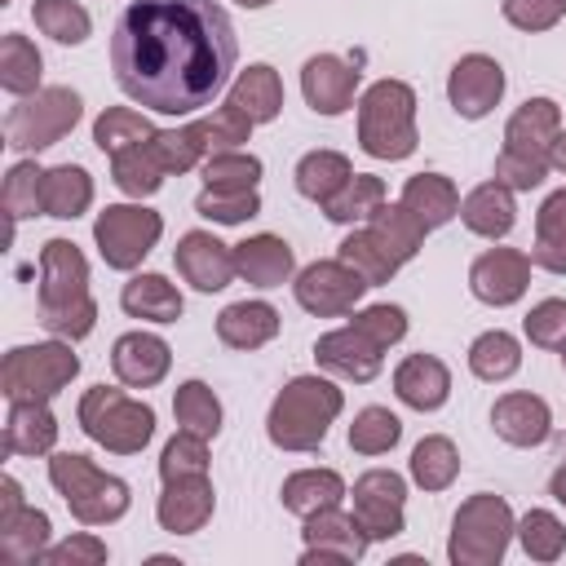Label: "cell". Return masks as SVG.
<instances>
[{"instance_id":"6da1fadb","label":"cell","mask_w":566,"mask_h":566,"mask_svg":"<svg viewBox=\"0 0 566 566\" xmlns=\"http://www.w3.org/2000/svg\"><path fill=\"white\" fill-rule=\"evenodd\" d=\"M239 62V35L217 0H128L111 31V71L128 102L155 115L212 106Z\"/></svg>"},{"instance_id":"7a4b0ae2","label":"cell","mask_w":566,"mask_h":566,"mask_svg":"<svg viewBox=\"0 0 566 566\" xmlns=\"http://www.w3.org/2000/svg\"><path fill=\"white\" fill-rule=\"evenodd\" d=\"M340 411H345V389L336 380H327V376H292L270 402L265 438L279 451H292V455L318 451Z\"/></svg>"},{"instance_id":"3957f363","label":"cell","mask_w":566,"mask_h":566,"mask_svg":"<svg viewBox=\"0 0 566 566\" xmlns=\"http://www.w3.org/2000/svg\"><path fill=\"white\" fill-rule=\"evenodd\" d=\"M358 146L371 159H411L420 146L416 128V88L407 80H376L358 97Z\"/></svg>"},{"instance_id":"277c9868","label":"cell","mask_w":566,"mask_h":566,"mask_svg":"<svg viewBox=\"0 0 566 566\" xmlns=\"http://www.w3.org/2000/svg\"><path fill=\"white\" fill-rule=\"evenodd\" d=\"M49 482H53V491L62 495V504L71 509V517L80 526H111L133 504L128 482L97 469L80 451H53L49 455Z\"/></svg>"},{"instance_id":"5b68a950","label":"cell","mask_w":566,"mask_h":566,"mask_svg":"<svg viewBox=\"0 0 566 566\" xmlns=\"http://www.w3.org/2000/svg\"><path fill=\"white\" fill-rule=\"evenodd\" d=\"M75 420L111 455H137L155 438V407L142 402V398H128L115 385L84 389V398L75 407Z\"/></svg>"},{"instance_id":"8992f818","label":"cell","mask_w":566,"mask_h":566,"mask_svg":"<svg viewBox=\"0 0 566 566\" xmlns=\"http://www.w3.org/2000/svg\"><path fill=\"white\" fill-rule=\"evenodd\" d=\"M513 535H517V517H513L509 500L478 491L451 517L447 557H451V566H495V562H504Z\"/></svg>"},{"instance_id":"52a82bcc","label":"cell","mask_w":566,"mask_h":566,"mask_svg":"<svg viewBox=\"0 0 566 566\" xmlns=\"http://www.w3.org/2000/svg\"><path fill=\"white\" fill-rule=\"evenodd\" d=\"M84 115V97L71 84H44L31 97H18L4 115V146L18 155H40L57 146Z\"/></svg>"},{"instance_id":"ba28073f","label":"cell","mask_w":566,"mask_h":566,"mask_svg":"<svg viewBox=\"0 0 566 566\" xmlns=\"http://www.w3.org/2000/svg\"><path fill=\"white\" fill-rule=\"evenodd\" d=\"M80 376V354H71V340H40V345H13L0 363V394L9 402H49Z\"/></svg>"},{"instance_id":"9c48e42d","label":"cell","mask_w":566,"mask_h":566,"mask_svg":"<svg viewBox=\"0 0 566 566\" xmlns=\"http://www.w3.org/2000/svg\"><path fill=\"white\" fill-rule=\"evenodd\" d=\"M164 234V217L155 208H142L137 203H106L93 221V243L106 261V270H124L133 274L159 243Z\"/></svg>"},{"instance_id":"30bf717a","label":"cell","mask_w":566,"mask_h":566,"mask_svg":"<svg viewBox=\"0 0 566 566\" xmlns=\"http://www.w3.org/2000/svg\"><path fill=\"white\" fill-rule=\"evenodd\" d=\"M367 283L358 270H349L340 256L332 261H310L296 279H292V296L305 314L314 318H340V314H354V305L363 301Z\"/></svg>"},{"instance_id":"8fae6325","label":"cell","mask_w":566,"mask_h":566,"mask_svg":"<svg viewBox=\"0 0 566 566\" xmlns=\"http://www.w3.org/2000/svg\"><path fill=\"white\" fill-rule=\"evenodd\" d=\"M354 522L367 531V539H394L407 531V478L394 469H367L354 478Z\"/></svg>"},{"instance_id":"7c38bea8","label":"cell","mask_w":566,"mask_h":566,"mask_svg":"<svg viewBox=\"0 0 566 566\" xmlns=\"http://www.w3.org/2000/svg\"><path fill=\"white\" fill-rule=\"evenodd\" d=\"M504 97V66L491 53H464L447 75V102L460 119H486Z\"/></svg>"},{"instance_id":"4fadbf2b","label":"cell","mask_w":566,"mask_h":566,"mask_svg":"<svg viewBox=\"0 0 566 566\" xmlns=\"http://www.w3.org/2000/svg\"><path fill=\"white\" fill-rule=\"evenodd\" d=\"M172 265H177V274H181L195 292H203V296L230 287L234 274H239V270H234V248L221 243L212 230H186V234L177 239V248H172Z\"/></svg>"},{"instance_id":"5bb4252c","label":"cell","mask_w":566,"mask_h":566,"mask_svg":"<svg viewBox=\"0 0 566 566\" xmlns=\"http://www.w3.org/2000/svg\"><path fill=\"white\" fill-rule=\"evenodd\" d=\"M562 128H566V124H562V106H557L553 97H526V102L509 115V124H504V146H500V150L553 168V146H557Z\"/></svg>"},{"instance_id":"9a60e30c","label":"cell","mask_w":566,"mask_h":566,"mask_svg":"<svg viewBox=\"0 0 566 566\" xmlns=\"http://www.w3.org/2000/svg\"><path fill=\"white\" fill-rule=\"evenodd\" d=\"M526 287H531V256L517 248H486L469 265V292L491 310L517 305Z\"/></svg>"},{"instance_id":"2e32d148","label":"cell","mask_w":566,"mask_h":566,"mask_svg":"<svg viewBox=\"0 0 566 566\" xmlns=\"http://www.w3.org/2000/svg\"><path fill=\"white\" fill-rule=\"evenodd\" d=\"M314 363H318L327 376H336V380L367 385V380L380 376L385 349H380L376 340H367L354 323H345V327H332V332H323V336L314 340Z\"/></svg>"},{"instance_id":"e0dca14e","label":"cell","mask_w":566,"mask_h":566,"mask_svg":"<svg viewBox=\"0 0 566 566\" xmlns=\"http://www.w3.org/2000/svg\"><path fill=\"white\" fill-rule=\"evenodd\" d=\"M301 539H305V553H301L305 566L310 562H358L371 544L367 531L354 522V513H345L340 504L310 513L301 526Z\"/></svg>"},{"instance_id":"ac0fdd59","label":"cell","mask_w":566,"mask_h":566,"mask_svg":"<svg viewBox=\"0 0 566 566\" xmlns=\"http://www.w3.org/2000/svg\"><path fill=\"white\" fill-rule=\"evenodd\" d=\"M358 80H363V71H354L345 57H336V53H314V57H305V66H301L305 106H310L314 115L336 119V115H345V111L354 106Z\"/></svg>"},{"instance_id":"d6986e66","label":"cell","mask_w":566,"mask_h":566,"mask_svg":"<svg viewBox=\"0 0 566 566\" xmlns=\"http://www.w3.org/2000/svg\"><path fill=\"white\" fill-rule=\"evenodd\" d=\"M93 296L88 292V261L71 239H49L40 248V314L62 310Z\"/></svg>"},{"instance_id":"ffe728a7","label":"cell","mask_w":566,"mask_h":566,"mask_svg":"<svg viewBox=\"0 0 566 566\" xmlns=\"http://www.w3.org/2000/svg\"><path fill=\"white\" fill-rule=\"evenodd\" d=\"M212 509H217V491H212L208 473L203 478H177V482H164L159 504H155V522L168 535H195L212 522Z\"/></svg>"},{"instance_id":"44dd1931","label":"cell","mask_w":566,"mask_h":566,"mask_svg":"<svg viewBox=\"0 0 566 566\" xmlns=\"http://www.w3.org/2000/svg\"><path fill=\"white\" fill-rule=\"evenodd\" d=\"M172 367V349L155 332H124L111 345V371L128 389H155Z\"/></svg>"},{"instance_id":"7402d4cb","label":"cell","mask_w":566,"mask_h":566,"mask_svg":"<svg viewBox=\"0 0 566 566\" xmlns=\"http://www.w3.org/2000/svg\"><path fill=\"white\" fill-rule=\"evenodd\" d=\"M491 429L500 442L509 447H544L548 433H553V411L539 394H526V389H513V394H500L495 407H491Z\"/></svg>"},{"instance_id":"603a6c76","label":"cell","mask_w":566,"mask_h":566,"mask_svg":"<svg viewBox=\"0 0 566 566\" xmlns=\"http://www.w3.org/2000/svg\"><path fill=\"white\" fill-rule=\"evenodd\" d=\"M234 270L248 287H283L296 274V252L283 234H248L243 243H234Z\"/></svg>"},{"instance_id":"cb8c5ba5","label":"cell","mask_w":566,"mask_h":566,"mask_svg":"<svg viewBox=\"0 0 566 566\" xmlns=\"http://www.w3.org/2000/svg\"><path fill=\"white\" fill-rule=\"evenodd\" d=\"M394 394L411 411H438L451 398V367L438 354H407L394 367Z\"/></svg>"},{"instance_id":"d4e9b609","label":"cell","mask_w":566,"mask_h":566,"mask_svg":"<svg viewBox=\"0 0 566 566\" xmlns=\"http://www.w3.org/2000/svg\"><path fill=\"white\" fill-rule=\"evenodd\" d=\"M279 327H283V318L270 301H234L217 314V340L226 349H239V354L270 345L279 336Z\"/></svg>"},{"instance_id":"484cf974","label":"cell","mask_w":566,"mask_h":566,"mask_svg":"<svg viewBox=\"0 0 566 566\" xmlns=\"http://www.w3.org/2000/svg\"><path fill=\"white\" fill-rule=\"evenodd\" d=\"M460 221L478 239H504L517 226V199L504 181H482L460 199Z\"/></svg>"},{"instance_id":"4316f807","label":"cell","mask_w":566,"mask_h":566,"mask_svg":"<svg viewBox=\"0 0 566 566\" xmlns=\"http://www.w3.org/2000/svg\"><path fill=\"white\" fill-rule=\"evenodd\" d=\"M119 305H124V314L128 318H142V323H177L181 318V310H186V301H181V292H177V283H168V274H155V270H146V274H133L124 287H119Z\"/></svg>"},{"instance_id":"83f0119b","label":"cell","mask_w":566,"mask_h":566,"mask_svg":"<svg viewBox=\"0 0 566 566\" xmlns=\"http://www.w3.org/2000/svg\"><path fill=\"white\" fill-rule=\"evenodd\" d=\"M53 544V522L44 509L22 504L18 513L0 517V562L4 566H35Z\"/></svg>"},{"instance_id":"f1b7e54d","label":"cell","mask_w":566,"mask_h":566,"mask_svg":"<svg viewBox=\"0 0 566 566\" xmlns=\"http://www.w3.org/2000/svg\"><path fill=\"white\" fill-rule=\"evenodd\" d=\"M57 447V416L49 402H9L4 455H49Z\"/></svg>"},{"instance_id":"f546056e","label":"cell","mask_w":566,"mask_h":566,"mask_svg":"<svg viewBox=\"0 0 566 566\" xmlns=\"http://www.w3.org/2000/svg\"><path fill=\"white\" fill-rule=\"evenodd\" d=\"M226 102H234L252 124H274L283 115V80L270 62H252L234 75Z\"/></svg>"},{"instance_id":"4dcf8cb0","label":"cell","mask_w":566,"mask_h":566,"mask_svg":"<svg viewBox=\"0 0 566 566\" xmlns=\"http://www.w3.org/2000/svg\"><path fill=\"white\" fill-rule=\"evenodd\" d=\"M345 495H349V491H345V478H340L336 469H296V473H287L283 486H279L283 509L296 513V517H310V513H318V509H332V504H340Z\"/></svg>"},{"instance_id":"1f68e13d","label":"cell","mask_w":566,"mask_h":566,"mask_svg":"<svg viewBox=\"0 0 566 566\" xmlns=\"http://www.w3.org/2000/svg\"><path fill=\"white\" fill-rule=\"evenodd\" d=\"M398 199H402L429 230H438V226H447V221L460 217V190H455V181L442 177V172H416V177H407V186H402Z\"/></svg>"},{"instance_id":"d6a6232c","label":"cell","mask_w":566,"mask_h":566,"mask_svg":"<svg viewBox=\"0 0 566 566\" xmlns=\"http://www.w3.org/2000/svg\"><path fill=\"white\" fill-rule=\"evenodd\" d=\"M93 208V177L84 164H57L44 168V217L75 221Z\"/></svg>"},{"instance_id":"836d02e7","label":"cell","mask_w":566,"mask_h":566,"mask_svg":"<svg viewBox=\"0 0 566 566\" xmlns=\"http://www.w3.org/2000/svg\"><path fill=\"white\" fill-rule=\"evenodd\" d=\"M349 177H354V164H349L340 150H327V146L301 155V159H296V172H292L296 195H305V199L318 203V208H323Z\"/></svg>"},{"instance_id":"e575fe53","label":"cell","mask_w":566,"mask_h":566,"mask_svg":"<svg viewBox=\"0 0 566 566\" xmlns=\"http://www.w3.org/2000/svg\"><path fill=\"white\" fill-rule=\"evenodd\" d=\"M531 265L548 274H566V186L553 190L539 212H535V243H531Z\"/></svg>"},{"instance_id":"d590c367","label":"cell","mask_w":566,"mask_h":566,"mask_svg":"<svg viewBox=\"0 0 566 566\" xmlns=\"http://www.w3.org/2000/svg\"><path fill=\"white\" fill-rule=\"evenodd\" d=\"M407 469H411V482H416L420 491L438 495V491H447V486L460 478V451H455V442H451L447 433H429V438H420V442L411 447Z\"/></svg>"},{"instance_id":"8d00e7d4","label":"cell","mask_w":566,"mask_h":566,"mask_svg":"<svg viewBox=\"0 0 566 566\" xmlns=\"http://www.w3.org/2000/svg\"><path fill=\"white\" fill-rule=\"evenodd\" d=\"M40 75H44V57L35 49V40H27L22 31H4L0 40V88L13 97H31L40 93Z\"/></svg>"},{"instance_id":"74e56055","label":"cell","mask_w":566,"mask_h":566,"mask_svg":"<svg viewBox=\"0 0 566 566\" xmlns=\"http://www.w3.org/2000/svg\"><path fill=\"white\" fill-rule=\"evenodd\" d=\"M517 367H522V340H517L513 332L491 327V332L473 336V345H469V371H473L478 380L500 385V380L517 376Z\"/></svg>"},{"instance_id":"f35d334b","label":"cell","mask_w":566,"mask_h":566,"mask_svg":"<svg viewBox=\"0 0 566 566\" xmlns=\"http://www.w3.org/2000/svg\"><path fill=\"white\" fill-rule=\"evenodd\" d=\"M367 226L376 230V239H380V243H385L402 265L424 248V234H429V226H424V221H420L402 199H398V203H389V199H385V203L371 212V221H367Z\"/></svg>"},{"instance_id":"ab89813d","label":"cell","mask_w":566,"mask_h":566,"mask_svg":"<svg viewBox=\"0 0 566 566\" xmlns=\"http://www.w3.org/2000/svg\"><path fill=\"white\" fill-rule=\"evenodd\" d=\"M336 256L349 265V270H358L363 274V283L367 287H380V283H389L394 274H398V256L376 239V230L371 226H363V230H349L345 239H340V248H336Z\"/></svg>"},{"instance_id":"60d3db41","label":"cell","mask_w":566,"mask_h":566,"mask_svg":"<svg viewBox=\"0 0 566 566\" xmlns=\"http://www.w3.org/2000/svg\"><path fill=\"white\" fill-rule=\"evenodd\" d=\"M164 177H168V168L159 164V155L150 150V142L111 155V181H115L119 195H128V199H150V195L164 186Z\"/></svg>"},{"instance_id":"b9f144b4","label":"cell","mask_w":566,"mask_h":566,"mask_svg":"<svg viewBox=\"0 0 566 566\" xmlns=\"http://www.w3.org/2000/svg\"><path fill=\"white\" fill-rule=\"evenodd\" d=\"M159 128L150 124V115H142L137 106H106L97 119H93V146L102 155H119L128 146H142L150 142Z\"/></svg>"},{"instance_id":"7bdbcfd3","label":"cell","mask_w":566,"mask_h":566,"mask_svg":"<svg viewBox=\"0 0 566 566\" xmlns=\"http://www.w3.org/2000/svg\"><path fill=\"white\" fill-rule=\"evenodd\" d=\"M385 203V181L376 172H354L327 203H323V217L336 221V226H363L371 221V212Z\"/></svg>"},{"instance_id":"ee69618b","label":"cell","mask_w":566,"mask_h":566,"mask_svg":"<svg viewBox=\"0 0 566 566\" xmlns=\"http://www.w3.org/2000/svg\"><path fill=\"white\" fill-rule=\"evenodd\" d=\"M252 119L234 106V102H226V106H212L208 115H199V119H190V133L199 137V146H203V155H221V150H243V142L252 137Z\"/></svg>"},{"instance_id":"f6af8a7d","label":"cell","mask_w":566,"mask_h":566,"mask_svg":"<svg viewBox=\"0 0 566 566\" xmlns=\"http://www.w3.org/2000/svg\"><path fill=\"white\" fill-rule=\"evenodd\" d=\"M31 22H35L40 35H49L53 44H71V49L93 35V18L80 0H35Z\"/></svg>"},{"instance_id":"bcb514c9","label":"cell","mask_w":566,"mask_h":566,"mask_svg":"<svg viewBox=\"0 0 566 566\" xmlns=\"http://www.w3.org/2000/svg\"><path fill=\"white\" fill-rule=\"evenodd\" d=\"M0 203L9 212V226L44 212V168L35 159H18L9 172H4V186H0Z\"/></svg>"},{"instance_id":"7dc6e473","label":"cell","mask_w":566,"mask_h":566,"mask_svg":"<svg viewBox=\"0 0 566 566\" xmlns=\"http://www.w3.org/2000/svg\"><path fill=\"white\" fill-rule=\"evenodd\" d=\"M172 416L181 429L199 433V438H217L221 433V398L212 394V385L203 380H181L172 394Z\"/></svg>"},{"instance_id":"c3c4849f","label":"cell","mask_w":566,"mask_h":566,"mask_svg":"<svg viewBox=\"0 0 566 566\" xmlns=\"http://www.w3.org/2000/svg\"><path fill=\"white\" fill-rule=\"evenodd\" d=\"M517 544L531 562H557L566 553V526L548 509H526L517 517Z\"/></svg>"},{"instance_id":"681fc988","label":"cell","mask_w":566,"mask_h":566,"mask_svg":"<svg viewBox=\"0 0 566 566\" xmlns=\"http://www.w3.org/2000/svg\"><path fill=\"white\" fill-rule=\"evenodd\" d=\"M261 172H265V164L252 150H221L199 164V177L212 190H256Z\"/></svg>"},{"instance_id":"f907efd6","label":"cell","mask_w":566,"mask_h":566,"mask_svg":"<svg viewBox=\"0 0 566 566\" xmlns=\"http://www.w3.org/2000/svg\"><path fill=\"white\" fill-rule=\"evenodd\" d=\"M398 438H402V420L389 407H363V411H354L349 451H358V455H385V451L398 447Z\"/></svg>"},{"instance_id":"816d5d0a","label":"cell","mask_w":566,"mask_h":566,"mask_svg":"<svg viewBox=\"0 0 566 566\" xmlns=\"http://www.w3.org/2000/svg\"><path fill=\"white\" fill-rule=\"evenodd\" d=\"M203 473H208V438L177 429L159 451V478L177 482V478H203Z\"/></svg>"},{"instance_id":"f5cc1de1","label":"cell","mask_w":566,"mask_h":566,"mask_svg":"<svg viewBox=\"0 0 566 566\" xmlns=\"http://www.w3.org/2000/svg\"><path fill=\"white\" fill-rule=\"evenodd\" d=\"M195 212L212 226H243L261 212V195L256 190H212V186H203L199 199H195Z\"/></svg>"},{"instance_id":"db71d44e","label":"cell","mask_w":566,"mask_h":566,"mask_svg":"<svg viewBox=\"0 0 566 566\" xmlns=\"http://www.w3.org/2000/svg\"><path fill=\"white\" fill-rule=\"evenodd\" d=\"M522 332L535 349H562L566 345V301L562 296H544L526 310Z\"/></svg>"},{"instance_id":"11a10c76","label":"cell","mask_w":566,"mask_h":566,"mask_svg":"<svg viewBox=\"0 0 566 566\" xmlns=\"http://www.w3.org/2000/svg\"><path fill=\"white\" fill-rule=\"evenodd\" d=\"M150 150L159 155V164L168 168V177L172 172H190V168H199L208 155H203V146H199V137L190 133V124L186 128H159L155 137H150Z\"/></svg>"},{"instance_id":"9f6ffc18","label":"cell","mask_w":566,"mask_h":566,"mask_svg":"<svg viewBox=\"0 0 566 566\" xmlns=\"http://www.w3.org/2000/svg\"><path fill=\"white\" fill-rule=\"evenodd\" d=\"M349 323H354L367 340H376L380 349H389V345H398V340L407 336V310H402V305H389V301H376V305L354 310Z\"/></svg>"},{"instance_id":"6f0895ef","label":"cell","mask_w":566,"mask_h":566,"mask_svg":"<svg viewBox=\"0 0 566 566\" xmlns=\"http://www.w3.org/2000/svg\"><path fill=\"white\" fill-rule=\"evenodd\" d=\"M500 13H504L509 27H517L526 35H539V31H553L566 18V0H500Z\"/></svg>"},{"instance_id":"680465c9","label":"cell","mask_w":566,"mask_h":566,"mask_svg":"<svg viewBox=\"0 0 566 566\" xmlns=\"http://www.w3.org/2000/svg\"><path fill=\"white\" fill-rule=\"evenodd\" d=\"M40 327L49 332V336H57V340H84L93 327H97V301L93 296H84V301H75V305H62V310H44L40 314Z\"/></svg>"},{"instance_id":"91938a15","label":"cell","mask_w":566,"mask_h":566,"mask_svg":"<svg viewBox=\"0 0 566 566\" xmlns=\"http://www.w3.org/2000/svg\"><path fill=\"white\" fill-rule=\"evenodd\" d=\"M106 557H111L106 544H102L97 535L80 531V535L62 539V544H49L44 557H40V566H102Z\"/></svg>"},{"instance_id":"94428289","label":"cell","mask_w":566,"mask_h":566,"mask_svg":"<svg viewBox=\"0 0 566 566\" xmlns=\"http://www.w3.org/2000/svg\"><path fill=\"white\" fill-rule=\"evenodd\" d=\"M544 177H548V164L517 159V155H509V150H500V155H495V181H504L513 195H517V190H535Z\"/></svg>"},{"instance_id":"6125c7cd","label":"cell","mask_w":566,"mask_h":566,"mask_svg":"<svg viewBox=\"0 0 566 566\" xmlns=\"http://www.w3.org/2000/svg\"><path fill=\"white\" fill-rule=\"evenodd\" d=\"M27 500H22V486H18V478H0V517H9V513H18Z\"/></svg>"},{"instance_id":"be15d7a7","label":"cell","mask_w":566,"mask_h":566,"mask_svg":"<svg viewBox=\"0 0 566 566\" xmlns=\"http://www.w3.org/2000/svg\"><path fill=\"white\" fill-rule=\"evenodd\" d=\"M548 495L566 509V464H557V469H553V478H548Z\"/></svg>"},{"instance_id":"e7e4bbea","label":"cell","mask_w":566,"mask_h":566,"mask_svg":"<svg viewBox=\"0 0 566 566\" xmlns=\"http://www.w3.org/2000/svg\"><path fill=\"white\" fill-rule=\"evenodd\" d=\"M553 168L566 177V128H562V137H557V146H553Z\"/></svg>"},{"instance_id":"03108f58","label":"cell","mask_w":566,"mask_h":566,"mask_svg":"<svg viewBox=\"0 0 566 566\" xmlns=\"http://www.w3.org/2000/svg\"><path fill=\"white\" fill-rule=\"evenodd\" d=\"M234 4H243V9H265V4H274V0H234Z\"/></svg>"},{"instance_id":"003e7915","label":"cell","mask_w":566,"mask_h":566,"mask_svg":"<svg viewBox=\"0 0 566 566\" xmlns=\"http://www.w3.org/2000/svg\"><path fill=\"white\" fill-rule=\"evenodd\" d=\"M557 354H562V367H566V345H562V349H557Z\"/></svg>"}]
</instances>
